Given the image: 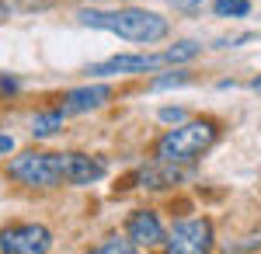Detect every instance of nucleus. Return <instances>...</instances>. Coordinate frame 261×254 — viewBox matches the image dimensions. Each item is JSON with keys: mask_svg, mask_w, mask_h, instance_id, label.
Masks as SVG:
<instances>
[{"mask_svg": "<svg viewBox=\"0 0 261 254\" xmlns=\"http://www.w3.org/2000/svg\"><path fill=\"white\" fill-rule=\"evenodd\" d=\"M7 174L28 188H56V185H63L60 154H42V150L18 154L7 160Z\"/></svg>", "mask_w": 261, "mask_h": 254, "instance_id": "nucleus-3", "label": "nucleus"}, {"mask_svg": "<svg viewBox=\"0 0 261 254\" xmlns=\"http://www.w3.org/2000/svg\"><path fill=\"white\" fill-rule=\"evenodd\" d=\"M60 171L66 185H91L105 177V164L84 154H60Z\"/></svg>", "mask_w": 261, "mask_h": 254, "instance_id": "nucleus-7", "label": "nucleus"}, {"mask_svg": "<svg viewBox=\"0 0 261 254\" xmlns=\"http://www.w3.org/2000/svg\"><path fill=\"white\" fill-rule=\"evenodd\" d=\"M254 91H261V77H258V80H254Z\"/></svg>", "mask_w": 261, "mask_h": 254, "instance_id": "nucleus-18", "label": "nucleus"}, {"mask_svg": "<svg viewBox=\"0 0 261 254\" xmlns=\"http://www.w3.org/2000/svg\"><path fill=\"white\" fill-rule=\"evenodd\" d=\"M63 115L66 112H42V115L32 118V136H53L63 125Z\"/></svg>", "mask_w": 261, "mask_h": 254, "instance_id": "nucleus-10", "label": "nucleus"}, {"mask_svg": "<svg viewBox=\"0 0 261 254\" xmlns=\"http://www.w3.org/2000/svg\"><path fill=\"white\" fill-rule=\"evenodd\" d=\"M213 143H216V125L213 122H185V125H178V129H171V133L161 136V143H157V160L161 164H171V167L192 164Z\"/></svg>", "mask_w": 261, "mask_h": 254, "instance_id": "nucleus-2", "label": "nucleus"}, {"mask_svg": "<svg viewBox=\"0 0 261 254\" xmlns=\"http://www.w3.org/2000/svg\"><path fill=\"white\" fill-rule=\"evenodd\" d=\"M164 247L171 254H205L213 247V226L209 219H181L167 234Z\"/></svg>", "mask_w": 261, "mask_h": 254, "instance_id": "nucleus-4", "label": "nucleus"}, {"mask_svg": "<svg viewBox=\"0 0 261 254\" xmlns=\"http://www.w3.org/2000/svg\"><path fill=\"white\" fill-rule=\"evenodd\" d=\"M140 247L136 240H108V244H98V254H133Z\"/></svg>", "mask_w": 261, "mask_h": 254, "instance_id": "nucleus-14", "label": "nucleus"}, {"mask_svg": "<svg viewBox=\"0 0 261 254\" xmlns=\"http://www.w3.org/2000/svg\"><path fill=\"white\" fill-rule=\"evenodd\" d=\"M14 150V139L11 136H0V154H11Z\"/></svg>", "mask_w": 261, "mask_h": 254, "instance_id": "nucleus-17", "label": "nucleus"}, {"mask_svg": "<svg viewBox=\"0 0 261 254\" xmlns=\"http://www.w3.org/2000/svg\"><path fill=\"white\" fill-rule=\"evenodd\" d=\"M129 240H136L140 247H153V244H164L167 237H164V226L157 213H150V209H140V213L129 216Z\"/></svg>", "mask_w": 261, "mask_h": 254, "instance_id": "nucleus-8", "label": "nucleus"}, {"mask_svg": "<svg viewBox=\"0 0 261 254\" xmlns=\"http://www.w3.org/2000/svg\"><path fill=\"white\" fill-rule=\"evenodd\" d=\"M161 118H164V122H181L185 112H181V108H161Z\"/></svg>", "mask_w": 261, "mask_h": 254, "instance_id": "nucleus-16", "label": "nucleus"}, {"mask_svg": "<svg viewBox=\"0 0 261 254\" xmlns=\"http://www.w3.org/2000/svg\"><path fill=\"white\" fill-rule=\"evenodd\" d=\"M164 63H174V53H157V56H112L105 63H94L87 73L94 77H112V73H143V70H157Z\"/></svg>", "mask_w": 261, "mask_h": 254, "instance_id": "nucleus-6", "label": "nucleus"}, {"mask_svg": "<svg viewBox=\"0 0 261 254\" xmlns=\"http://www.w3.org/2000/svg\"><path fill=\"white\" fill-rule=\"evenodd\" d=\"M112 98V87L108 84H91V87H77L63 98V112L66 115H81V112H91V108H101L105 101Z\"/></svg>", "mask_w": 261, "mask_h": 254, "instance_id": "nucleus-9", "label": "nucleus"}, {"mask_svg": "<svg viewBox=\"0 0 261 254\" xmlns=\"http://www.w3.org/2000/svg\"><path fill=\"white\" fill-rule=\"evenodd\" d=\"M220 18H244L251 11V0H213Z\"/></svg>", "mask_w": 261, "mask_h": 254, "instance_id": "nucleus-12", "label": "nucleus"}, {"mask_svg": "<svg viewBox=\"0 0 261 254\" xmlns=\"http://www.w3.org/2000/svg\"><path fill=\"white\" fill-rule=\"evenodd\" d=\"M181 84H188L185 73H171V77H157L153 80V91H164V87H181Z\"/></svg>", "mask_w": 261, "mask_h": 254, "instance_id": "nucleus-15", "label": "nucleus"}, {"mask_svg": "<svg viewBox=\"0 0 261 254\" xmlns=\"http://www.w3.org/2000/svg\"><path fill=\"white\" fill-rule=\"evenodd\" d=\"M81 21L91 28H101V32H112L125 42H136V45H153V42L167 39V21L143 7H119V11L87 7V11H81Z\"/></svg>", "mask_w": 261, "mask_h": 254, "instance_id": "nucleus-1", "label": "nucleus"}, {"mask_svg": "<svg viewBox=\"0 0 261 254\" xmlns=\"http://www.w3.org/2000/svg\"><path fill=\"white\" fill-rule=\"evenodd\" d=\"M53 247V234L35 223H21V226H7L0 234V251L7 254H45Z\"/></svg>", "mask_w": 261, "mask_h": 254, "instance_id": "nucleus-5", "label": "nucleus"}, {"mask_svg": "<svg viewBox=\"0 0 261 254\" xmlns=\"http://www.w3.org/2000/svg\"><path fill=\"white\" fill-rule=\"evenodd\" d=\"M0 7L7 14H14V11H42V7H49V0H0Z\"/></svg>", "mask_w": 261, "mask_h": 254, "instance_id": "nucleus-13", "label": "nucleus"}, {"mask_svg": "<svg viewBox=\"0 0 261 254\" xmlns=\"http://www.w3.org/2000/svg\"><path fill=\"white\" fill-rule=\"evenodd\" d=\"M140 181L146 188H167L171 181H178V171H157V167H143Z\"/></svg>", "mask_w": 261, "mask_h": 254, "instance_id": "nucleus-11", "label": "nucleus"}]
</instances>
